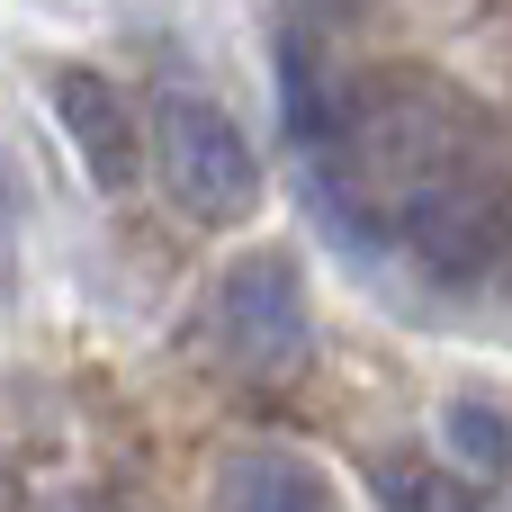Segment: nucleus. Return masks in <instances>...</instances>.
Segmentation results:
<instances>
[{
  "label": "nucleus",
  "mask_w": 512,
  "mask_h": 512,
  "mask_svg": "<svg viewBox=\"0 0 512 512\" xmlns=\"http://www.w3.org/2000/svg\"><path fill=\"white\" fill-rule=\"evenodd\" d=\"M324 180L351 225H387L441 279H486L512 252V171L495 153V126L432 72L351 81Z\"/></svg>",
  "instance_id": "1"
},
{
  "label": "nucleus",
  "mask_w": 512,
  "mask_h": 512,
  "mask_svg": "<svg viewBox=\"0 0 512 512\" xmlns=\"http://www.w3.org/2000/svg\"><path fill=\"white\" fill-rule=\"evenodd\" d=\"M153 171H162L171 207L198 225H243L261 198V162H252L243 126L225 117V99H207L189 81H171L153 99Z\"/></svg>",
  "instance_id": "2"
},
{
  "label": "nucleus",
  "mask_w": 512,
  "mask_h": 512,
  "mask_svg": "<svg viewBox=\"0 0 512 512\" xmlns=\"http://www.w3.org/2000/svg\"><path fill=\"white\" fill-rule=\"evenodd\" d=\"M216 342H225V369L261 378V387L306 360V288H297L288 252H252V261L225 270V288H216Z\"/></svg>",
  "instance_id": "3"
},
{
  "label": "nucleus",
  "mask_w": 512,
  "mask_h": 512,
  "mask_svg": "<svg viewBox=\"0 0 512 512\" xmlns=\"http://www.w3.org/2000/svg\"><path fill=\"white\" fill-rule=\"evenodd\" d=\"M54 108H63V135H72V153H81V171H90V189H135V171H144V153H135V117H126V99H117V81H99V72H81V63H63L54 72Z\"/></svg>",
  "instance_id": "4"
},
{
  "label": "nucleus",
  "mask_w": 512,
  "mask_h": 512,
  "mask_svg": "<svg viewBox=\"0 0 512 512\" xmlns=\"http://www.w3.org/2000/svg\"><path fill=\"white\" fill-rule=\"evenodd\" d=\"M216 512H333L324 477L288 450H234L216 468Z\"/></svg>",
  "instance_id": "5"
},
{
  "label": "nucleus",
  "mask_w": 512,
  "mask_h": 512,
  "mask_svg": "<svg viewBox=\"0 0 512 512\" xmlns=\"http://www.w3.org/2000/svg\"><path fill=\"white\" fill-rule=\"evenodd\" d=\"M378 495H387V512H477V486H468V477L423 468V459H396V468L378 477Z\"/></svg>",
  "instance_id": "6"
},
{
  "label": "nucleus",
  "mask_w": 512,
  "mask_h": 512,
  "mask_svg": "<svg viewBox=\"0 0 512 512\" xmlns=\"http://www.w3.org/2000/svg\"><path fill=\"white\" fill-rule=\"evenodd\" d=\"M450 441H459V459H477L486 477H495V468L512 459V432L495 423V414H486V405H450Z\"/></svg>",
  "instance_id": "7"
},
{
  "label": "nucleus",
  "mask_w": 512,
  "mask_h": 512,
  "mask_svg": "<svg viewBox=\"0 0 512 512\" xmlns=\"http://www.w3.org/2000/svg\"><path fill=\"white\" fill-rule=\"evenodd\" d=\"M504 261H512V252H504Z\"/></svg>",
  "instance_id": "8"
}]
</instances>
